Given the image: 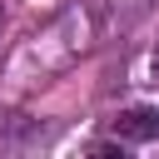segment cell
<instances>
[{
	"instance_id": "2",
	"label": "cell",
	"mask_w": 159,
	"mask_h": 159,
	"mask_svg": "<svg viewBox=\"0 0 159 159\" xmlns=\"http://www.w3.org/2000/svg\"><path fill=\"white\" fill-rule=\"evenodd\" d=\"M154 75H159V45H154Z\"/></svg>"
},
{
	"instance_id": "1",
	"label": "cell",
	"mask_w": 159,
	"mask_h": 159,
	"mask_svg": "<svg viewBox=\"0 0 159 159\" xmlns=\"http://www.w3.org/2000/svg\"><path fill=\"white\" fill-rule=\"evenodd\" d=\"M109 134H114L119 144H149V139H159V109H149V104L119 109V114L109 119Z\"/></svg>"
}]
</instances>
